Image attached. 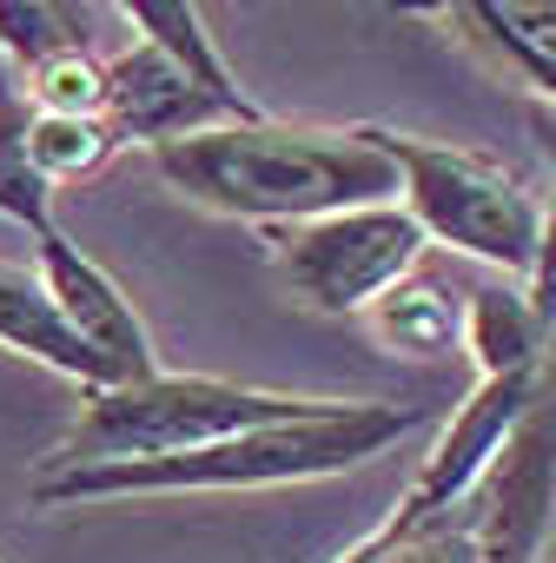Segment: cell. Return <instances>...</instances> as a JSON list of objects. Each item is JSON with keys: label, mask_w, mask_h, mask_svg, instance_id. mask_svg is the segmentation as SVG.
Returning <instances> with one entry per match:
<instances>
[{"label": "cell", "mask_w": 556, "mask_h": 563, "mask_svg": "<svg viewBox=\"0 0 556 563\" xmlns=\"http://www.w3.org/2000/svg\"><path fill=\"white\" fill-rule=\"evenodd\" d=\"M153 166L199 212L245 225H305L325 212L391 206L404 179L378 146V126H305V120H245L212 126L173 146H153Z\"/></svg>", "instance_id": "cell-1"}, {"label": "cell", "mask_w": 556, "mask_h": 563, "mask_svg": "<svg viewBox=\"0 0 556 563\" xmlns=\"http://www.w3.org/2000/svg\"><path fill=\"white\" fill-rule=\"evenodd\" d=\"M418 424L411 405H352L332 398L319 418L299 424H265L205 451H173V457H126V464H87V471H54L34 477V504H100V497H166V490H271V484H305V477H338L385 444H398Z\"/></svg>", "instance_id": "cell-2"}, {"label": "cell", "mask_w": 556, "mask_h": 563, "mask_svg": "<svg viewBox=\"0 0 556 563\" xmlns=\"http://www.w3.org/2000/svg\"><path fill=\"white\" fill-rule=\"evenodd\" d=\"M556 517V365L536 411L497 451L483 484L444 510H391L338 563H536Z\"/></svg>", "instance_id": "cell-3"}, {"label": "cell", "mask_w": 556, "mask_h": 563, "mask_svg": "<svg viewBox=\"0 0 556 563\" xmlns=\"http://www.w3.org/2000/svg\"><path fill=\"white\" fill-rule=\"evenodd\" d=\"M332 398H299V391H265L212 372H153L140 385L87 391L80 418L67 438L41 457V477L54 471H87V464H126V457H173V451H205L265 424H299L319 418Z\"/></svg>", "instance_id": "cell-4"}, {"label": "cell", "mask_w": 556, "mask_h": 563, "mask_svg": "<svg viewBox=\"0 0 556 563\" xmlns=\"http://www.w3.org/2000/svg\"><path fill=\"white\" fill-rule=\"evenodd\" d=\"M378 146L391 153L398 179H404V212L424 225V239L457 245L483 265H503L516 278L536 272L543 232H549V206L503 173L497 159L470 153V146H444V140H411L378 126Z\"/></svg>", "instance_id": "cell-5"}, {"label": "cell", "mask_w": 556, "mask_h": 563, "mask_svg": "<svg viewBox=\"0 0 556 563\" xmlns=\"http://www.w3.org/2000/svg\"><path fill=\"white\" fill-rule=\"evenodd\" d=\"M424 225L404 212V199L391 206H358V212H325L305 225H278L271 232V258L286 272V286L312 306V312H371L385 292H398L424 258Z\"/></svg>", "instance_id": "cell-6"}, {"label": "cell", "mask_w": 556, "mask_h": 563, "mask_svg": "<svg viewBox=\"0 0 556 563\" xmlns=\"http://www.w3.org/2000/svg\"><path fill=\"white\" fill-rule=\"evenodd\" d=\"M34 265H41V278H47V292H54L67 332H74V339L93 352V365L107 372V391H113V385H140V378L159 372V352H153V339H146L133 299L107 278L100 258H87V252L54 225V232L34 239Z\"/></svg>", "instance_id": "cell-7"}, {"label": "cell", "mask_w": 556, "mask_h": 563, "mask_svg": "<svg viewBox=\"0 0 556 563\" xmlns=\"http://www.w3.org/2000/svg\"><path fill=\"white\" fill-rule=\"evenodd\" d=\"M107 126L120 133V146H173L212 126H245L232 107H219L186 67H173L153 41H133L107 60Z\"/></svg>", "instance_id": "cell-8"}, {"label": "cell", "mask_w": 556, "mask_h": 563, "mask_svg": "<svg viewBox=\"0 0 556 563\" xmlns=\"http://www.w3.org/2000/svg\"><path fill=\"white\" fill-rule=\"evenodd\" d=\"M437 21L556 107V0H457L437 8Z\"/></svg>", "instance_id": "cell-9"}, {"label": "cell", "mask_w": 556, "mask_h": 563, "mask_svg": "<svg viewBox=\"0 0 556 563\" xmlns=\"http://www.w3.org/2000/svg\"><path fill=\"white\" fill-rule=\"evenodd\" d=\"M0 352H21L60 378H74L80 391H107V372L93 365V352L67 332L54 292L41 265H21V258H0Z\"/></svg>", "instance_id": "cell-10"}, {"label": "cell", "mask_w": 556, "mask_h": 563, "mask_svg": "<svg viewBox=\"0 0 556 563\" xmlns=\"http://www.w3.org/2000/svg\"><path fill=\"white\" fill-rule=\"evenodd\" d=\"M556 332L536 319L530 292H470L464 299V352L477 365V378H516V372H543L549 365Z\"/></svg>", "instance_id": "cell-11"}, {"label": "cell", "mask_w": 556, "mask_h": 563, "mask_svg": "<svg viewBox=\"0 0 556 563\" xmlns=\"http://www.w3.org/2000/svg\"><path fill=\"white\" fill-rule=\"evenodd\" d=\"M126 21L140 27V41H153L173 67H186L219 107H232L238 120H265V107L238 87V74L219 60L212 34H205V14L192 8V0H126Z\"/></svg>", "instance_id": "cell-12"}, {"label": "cell", "mask_w": 556, "mask_h": 563, "mask_svg": "<svg viewBox=\"0 0 556 563\" xmlns=\"http://www.w3.org/2000/svg\"><path fill=\"white\" fill-rule=\"evenodd\" d=\"M365 319H371V332H378L391 352H404V358H444L451 345H464V306H457L444 286H431L424 272H411L398 292H385Z\"/></svg>", "instance_id": "cell-13"}, {"label": "cell", "mask_w": 556, "mask_h": 563, "mask_svg": "<svg viewBox=\"0 0 556 563\" xmlns=\"http://www.w3.org/2000/svg\"><path fill=\"white\" fill-rule=\"evenodd\" d=\"M27 120H34V107H27L21 80L0 67V212L41 239V232H54V186L41 179L34 153H27Z\"/></svg>", "instance_id": "cell-14"}, {"label": "cell", "mask_w": 556, "mask_h": 563, "mask_svg": "<svg viewBox=\"0 0 556 563\" xmlns=\"http://www.w3.org/2000/svg\"><path fill=\"white\" fill-rule=\"evenodd\" d=\"M60 54H87V14L60 0H0V67L34 74Z\"/></svg>", "instance_id": "cell-15"}, {"label": "cell", "mask_w": 556, "mask_h": 563, "mask_svg": "<svg viewBox=\"0 0 556 563\" xmlns=\"http://www.w3.org/2000/svg\"><path fill=\"white\" fill-rule=\"evenodd\" d=\"M27 153H34L41 179L60 192V186H74V179L100 173V166L120 153V133L107 126V113H41V107H34V120H27Z\"/></svg>", "instance_id": "cell-16"}, {"label": "cell", "mask_w": 556, "mask_h": 563, "mask_svg": "<svg viewBox=\"0 0 556 563\" xmlns=\"http://www.w3.org/2000/svg\"><path fill=\"white\" fill-rule=\"evenodd\" d=\"M27 107L41 113H107V60L93 54H60L21 80Z\"/></svg>", "instance_id": "cell-17"}, {"label": "cell", "mask_w": 556, "mask_h": 563, "mask_svg": "<svg viewBox=\"0 0 556 563\" xmlns=\"http://www.w3.org/2000/svg\"><path fill=\"white\" fill-rule=\"evenodd\" d=\"M530 126H536V140H543V153L556 159V113H549V107H530Z\"/></svg>", "instance_id": "cell-18"}, {"label": "cell", "mask_w": 556, "mask_h": 563, "mask_svg": "<svg viewBox=\"0 0 556 563\" xmlns=\"http://www.w3.org/2000/svg\"><path fill=\"white\" fill-rule=\"evenodd\" d=\"M549 358H556V352H549Z\"/></svg>", "instance_id": "cell-19"}]
</instances>
